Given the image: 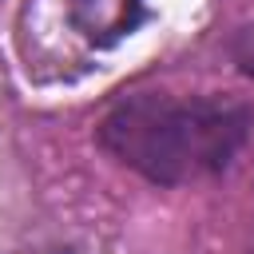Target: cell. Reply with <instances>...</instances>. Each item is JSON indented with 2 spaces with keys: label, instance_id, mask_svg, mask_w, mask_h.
<instances>
[{
  "label": "cell",
  "instance_id": "obj_1",
  "mask_svg": "<svg viewBox=\"0 0 254 254\" xmlns=\"http://www.w3.org/2000/svg\"><path fill=\"white\" fill-rule=\"evenodd\" d=\"M254 135V103L234 95H171L155 87L123 91L95 123L107 159L159 190L218 179Z\"/></svg>",
  "mask_w": 254,
  "mask_h": 254
},
{
  "label": "cell",
  "instance_id": "obj_2",
  "mask_svg": "<svg viewBox=\"0 0 254 254\" xmlns=\"http://www.w3.org/2000/svg\"><path fill=\"white\" fill-rule=\"evenodd\" d=\"M64 12H67L71 32L95 52L119 48L143 24L155 20L147 0H64Z\"/></svg>",
  "mask_w": 254,
  "mask_h": 254
},
{
  "label": "cell",
  "instance_id": "obj_3",
  "mask_svg": "<svg viewBox=\"0 0 254 254\" xmlns=\"http://www.w3.org/2000/svg\"><path fill=\"white\" fill-rule=\"evenodd\" d=\"M226 56H230V64H234L246 79H254V20H250V24H238V28L226 36Z\"/></svg>",
  "mask_w": 254,
  "mask_h": 254
}]
</instances>
